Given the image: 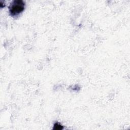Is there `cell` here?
<instances>
[{
  "label": "cell",
  "mask_w": 130,
  "mask_h": 130,
  "mask_svg": "<svg viewBox=\"0 0 130 130\" xmlns=\"http://www.w3.org/2000/svg\"><path fill=\"white\" fill-rule=\"evenodd\" d=\"M25 2L22 0H14L12 1L9 7L10 14L13 16H17L22 12L24 9Z\"/></svg>",
  "instance_id": "obj_1"
}]
</instances>
